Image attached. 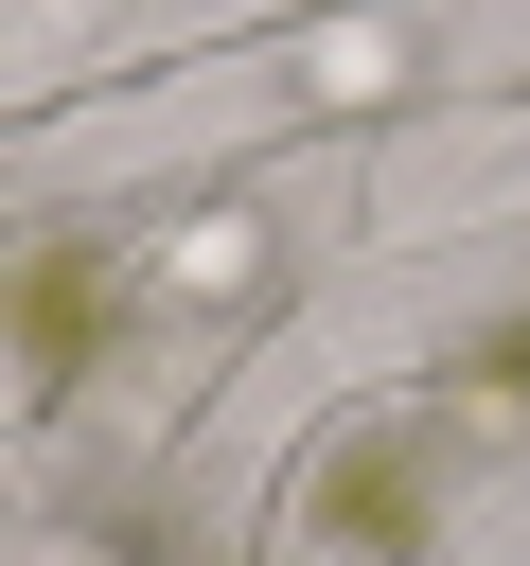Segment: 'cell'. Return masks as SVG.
<instances>
[{"label": "cell", "mask_w": 530, "mask_h": 566, "mask_svg": "<svg viewBox=\"0 0 530 566\" xmlns=\"http://www.w3.org/2000/svg\"><path fill=\"white\" fill-rule=\"evenodd\" d=\"M106 318H124V283H106V248H18V336H35V371H71V354H106Z\"/></svg>", "instance_id": "6da1fadb"}, {"label": "cell", "mask_w": 530, "mask_h": 566, "mask_svg": "<svg viewBox=\"0 0 530 566\" xmlns=\"http://www.w3.org/2000/svg\"><path fill=\"white\" fill-rule=\"evenodd\" d=\"M318 513H336L353 548H406V531H424V460H336V478H318Z\"/></svg>", "instance_id": "7a4b0ae2"}]
</instances>
